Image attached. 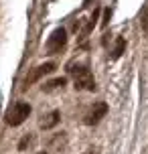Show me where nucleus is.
<instances>
[{"mask_svg":"<svg viewBox=\"0 0 148 154\" xmlns=\"http://www.w3.org/2000/svg\"><path fill=\"white\" fill-rule=\"evenodd\" d=\"M69 75L73 77V85L75 89H83V91H95V77L87 65H71Z\"/></svg>","mask_w":148,"mask_h":154,"instance_id":"1","label":"nucleus"},{"mask_svg":"<svg viewBox=\"0 0 148 154\" xmlns=\"http://www.w3.org/2000/svg\"><path fill=\"white\" fill-rule=\"evenodd\" d=\"M31 106L26 103V101H16V103H12L10 108L6 109V114H4V120H6L8 126H12V128H16V126H20V124L31 116Z\"/></svg>","mask_w":148,"mask_h":154,"instance_id":"2","label":"nucleus"},{"mask_svg":"<svg viewBox=\"0 0 148 154\" xmlns=\"http://www.w3.org/2000/svg\"><path fill=\"white\" fill-rule=\"evenodd\" d=\"M65 45H67V31H65L63 26H59V29H55V31L51 32V37L47 38L45 49H47L49 55H57L65 49Z\"/></svg>","mask_w":148,"mask_h":154,"instance_id":"3","label":"nucleus"},{"mask_svg":"<svg viewBox=\"0 0 148 154\" xmlns=\"http://www.w3.org/2000/svg\"><path fill=\"white\" fill-rule=\"evenodd\" d=\"M55 69H57V63H53V61L41 63V65H37V67H32V69L29 71V73H26L24 81H23L24 89H26V87H31L32 83H37L41 77H45V75H49V73H53Z\"/></svg>","mask_w":148,"mask_h":154,"instance_id":"4","label":"nucleus"},{"mask_svg":"<svg viewBox=\"0 0 148 154\" xmlns=\"http://www.w3.org/2000/svg\"><path fill=\"white\" fill-rule=\"evenodd\" d=\"M106 114H108V103L106 101H97L94 108H91V112L85 116V124L87 126H95V124H100V120Z\"/></svg>","mask_w":148,"mask_h":154,"instance_id":"5","label":"nucleus"},{"mask_svg":"<svg viewBox=\"0 0 148 154\" xmlns=\"http://www.w3.org/2000/svg\"><path fill=\"white\" fill-rule=\"evenodd\" d=\"M59 122H61V112H59V109H53V112H49L47 116H43L41 128H43V130H51V128H55Z\"/></svg>","mask_w":148,"mask_h":154,"instance_id":"6","label":"nucleus"},{"mask_svg":"<svg viewBox=\"0 0 148 154\" xmlns=\"http://www.w3.org/2000/svg\"><path fill=\"white\" fill-rule=\"evenodd\" d=\"M100 8H95L94 10V14H91V18H89V20H87V24H85V29H83V31H81V38H85L87 35H89V32L94 31V26H95V23H97V16H100Z\"/></svg>","mask_w":148,"mask_h":154,"instance_id":"7","label":"nucleus"},{"mask_svg":"<svg viewBox=\"0 0 148 154\" xmlns=\"http://www.w3.org/2000/svg\"><path fill=\"white\" fill-rule=\"evenodd\" d=\"M65 83H67V79H65V77H57V79H53V81H49V83L43 85V91H53V89L65 87Z\"/></svg>","mask_w":148,"mask_h":154,"instance_id":"8","label":"nucleus"},{"mask_svg":"<svg viewBox=\"0 0 148 154\" xmlns=\"http://www.w3.org/2000/svg\"><path fill=\"white\" fill-rule=\"evenodd\" d=\"M124 49H126V41H124V37H118V38H116V49H114V55H112V59H120V57H122V53H124Z\"/></svg>","mask_w":148,"mask_h":154,"instance_id":"9","label":"nucleus"},{"mask_svg":"<svg viewBox=\"0 0 148 154\" xmlns=\"http://www.w3.org/2000/svg\"><path fill=\"white\" fill-rule=\"evenodd\" d=\"M32 142H35V138H32L31 134H26V136L18 142V150H20V152H24V150H26V146H31Z\"/></svg>","mask_w":148,"mask_h":154,"instance_id":"10","label":"nucleus"},{"mask_svg":"<svg viewBox=\"0 0 148 154\" xmlns=\"http://www.w3.org/2000/svg\"><path fill=\"white\" fill-rule=\"evenodd\" d=\"M109 16H112V10H109V8H106V10H103V20H101V26H106V24H108Z\"/></svg>","mask_w":148,"mask_h":154,"instance_id":"11","label":"nucleus"},{"mask_svg":"<svg viewBox=\"0 0 148 154\" xmlns=\"http://www.w3.org/2000/svg\"><path fill=\"white\" fill-rule=\"evenodd\" d=\"M37 154H47V152H37Z\"/></svg>","mask_w":148,"mask_h":154,"instance_id":"12","label":"nucleus"},{"mask_svg":"<svg viewBox=\"0 0 148 154\" xmlns=\"http://www.w3.org/2000/svg\"><path fill=\"white\" fill-rule=\"evenodd\" d=\"M89 154H94V152H89Z\"/></svg>","mask_w":148,"mask_h":154,"instance_id":"13","label":"nucleus"}]
</instances>
